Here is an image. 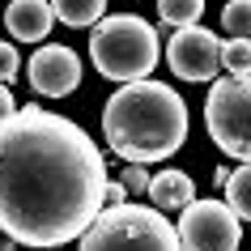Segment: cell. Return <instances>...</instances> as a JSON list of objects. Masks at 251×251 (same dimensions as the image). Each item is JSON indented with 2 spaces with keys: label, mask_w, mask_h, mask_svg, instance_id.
<instances>
[{
  "label": "cell",
  "mask_w": 251,
  "mask_h": 251,
  "mask_svg": "<svg viewBox=\"0 0 251 251\" xmlns=\"http://www.w3.org/2000/svg\"><path fill=\"white\" fill-rule=\"evenodd\" d=\"M226 204H230L238 217H247V222H251V162H243L238 171H230V183H226Z\"/></svg>",
  "instance_id": "4fadbf2b"
},
{
  "label": "cell",
  "mask_w": 251,
  "mask_h": 251,
  "mask_svg": "<svg viewBox=\"0 0 251 251\" xmlns=\"http://www.w3.org/2000/svg\"><path fill=\"white\" fill-rule=\"evenodd\" d=\"M26 77L43 98H68L81 85V60L64 43H47V47H39V51L30 55Z\"/></svg>",
  "instance_id": "ba28073f"
},
{
  "label": "cell",
  "mask_w": 251,
  "mask_h": 251,
  "mask_svg": "<svg viewBox=\"0 0 251 251\" xmlns=\"http://www.w3.org/2000/svg\"><path fill=\"white\" fill-rule=\"evenodd\" d=\"M222 64L230 68V77H251V39H226Z\"/></svg>",
  "instance_id": "5bb4252c"
},
{
  "label": "cell",
  "mask_w": 251,
  "mask_h": 251,
  "mask_svg": "<svg viewBox=\"0 0 251 251\" xmlns=\"http://www.w3.org/2000/svg\"><path fill=\"white\" fill-rule=\"evenodd\" d=\"M158 13H162V26H200V13H204V0H158Z\"/></svg>",
  "instance_id": "7c38bea8"
},
{
  "label": "cell",
  "mask_w": 251,
  "mask_h": 251,
  "mask_svg": "<svg viewBox=\"0 0 251 251\" xmlns=\"http://www.w3.org/2000/svg\"><path fill=\"white\" fill-rule=\"evenodd\" d=\"M4 26H9V39L13 43H39L55 26V13H51L47 0H9Z\"/></svg>",
  "instance_id": "9c48e42d"
},
{
  "label": "cell",
  "mask_w": 251,
  "mask_h": 251,
  "mask_svg": "<svg viewBox=\"0 0 251 251\" xmlns=\"http://www.w3.org/2000/svg\"><path fill=\"white\" fill-rule=\"evenodd\" d=\"M17 111V102H13V94H9V85H0V124H4V119L13 115Z\"/></svg>",
  "instance_id": "d6986e66"
},
{
  "label": "cell",
  "mask_w": 251,
  "mask_h": 251,
  "mask_svg": "<svg viewBox=\"0 0 251 251\" xmlns=\"http://www.w3.org/2000/svg\"><path fill=\"white\" fill-rule=\"evenodd\" d=\"M238 238H243L238 213L222 200H192L179 217L183 251H238Z\"/></svg>",
  "instance_id": "8992f818"
},
{
  "label": "cell",
  "mask_w": 251,
  "mask_h": 251,
  "mask_svg": "<svg viewBox=\"0 0 251 251\" xmlns=\"http://www.w3.org/2000/svg\"><path fill=\"white\" fill-rule=\"evenodd\" d=\"M47 4H51L55 22L77 26V30L98 26V22H102V13H106V0H47Z\"/></svg>",
  "instance_id": "8fae6325"
},
{
  "label": "cell",
  "mask_w": 251,
  "mask_h": 251,
  "mask_svg": "<svg viewBox=\"0 0 251 251\" xmlns=\"http://www.w3.org/2000/svg\"><path fill=\"white\" fill-rule=\"evenodd\" d=\"M77 251H183L175 230L158 209L145 204H111L94 217V226L81 234Z\"/></svg>",
  "instance_id": "277c9868"
},
{
  "label": "cell",
  "mask_w": 251,
  "mask_h": 251,
  "mask_svg": "<svg viewBox=\"0 0 251 251\" xmlns=\"http://www.w3.org/2000/svg\"><path fill=\"white\" fill-rule=\"evenodd\" d=\"M204 128L222 153L251 162V77L213 81L204 98Z\"/></svg>",
  "instance_id": "5b68a950"
},
{
  "label": "cell",
  "mask_w": 251,
  "mask_h": 251,
  "mask_svg": "<svg viewBox=\"0 0 251 251\" xmlns=\"http://www.w3.org/2000/svg\"><path fill=\"white\" fill-rule=\"evenodd\" d=\"M106 145L124 162H162L187 141V102L166 81H128L102 106Z\"/></svg>",
  "instance_id": "7a4b0ae2"
},
{
  "label": "cell",
  "mask_w": 251,
  "mask_h": 251,
  "mask_svg": "<svg viewBox=\"0 0 251 251\" xmlns=\"http://www.w3.org/2000/svg\"><path fill=\"white\" fill-rule=\"evenodd\" d=\"M106 158L73 119L22 106L0 124V230L26 247H64L102 213Z\"/></svg>",
  "instance_id": "6da1fadb"
},
{
  "label": "cell",
  "mask_w": 251,
  "mask_h": 251,
  "mask_svg": "<svg viewBox=\"0 0 251 251\" xmlns=\"http://www.w3.org/2000/svg\"><path fill=\"white\" fill-rule=\"evenodd\" d=\"M222 26L230 39H251V0H230L222 9Z\"/></svg>",
  "instance_id": "9a60e30c"
},
{
  "label": "cell",
  "mask_w": 251,
  "mask_h": 251,
  "mask_svg": "<svg viewBox=\"0 0 251 251\" xmlns=\"http://www.w3.org/2000/svg\"><path fill=\"white\" fill-rule=\"evenodd\" d=\"M90 60L106 81H149L162 60V39L136 13H111L90 26Z\"/></svg>",
  "instance_id": "3957f363"
},
{
  "label": "cell",
  "mask_w": 251,
  "mask_h": 251,
  "mask_svg": "<svg viewBox=\"0 0 251 251\" xmlns=\"http://www.w3.org/2000/svg\"><path fill=\"white\" fill-rule=\"evenodd\" d=\"M213 179H217V183L226 187V183H230V166H217V171H213Z\"/></svg>",
  "instance_id": "ffe728a7"
},
{
  "label": "cell",
  "mask_w": 251,
  "mask_h": 251,
  "mask_svg": "<svg viewBox=\"0 0 251 251\" xmlns=\"http://www.w3.org/2000/svg\"><path fill=\"white\" fill-rule=\"evenodd\" d=\"M0 251H34V247H26V243H13V238H9V243H0Z\"/></svg>",
  "instance_id": "44dd1931"
},
{
  "label": "cell",
  "mask_w": 251,
  "mask_h": 251,
  "mask_svg": "<svg viewBox=\"0 0 251 251\" xmlns=\"http://www.w3.org/2000/svg\"><path fill=\"white\" fill-rule=\"evenodd\" d=\"M47 251H68V243H64V247H47Z\"/></svg>",
  "instance_id": "7402d4cb"
},
{
  "label": "cell",
  "mask_w": 251,
  "mask_h": 251,
  "mask_svg": "<svg viewBox=\"0 0 251 251\" xmlns=\"http://www.w3.org/2000/svg\"><path fill=\"white\" fill-rule=\"evenodd\" d=\"M166 64L179 81H217V68H222V39L204 26H183L175 30L171 43H166Z\"/></svg>",
  "instance_id": "52a82bcc"
},
{
  "label": "cell",
  "mask_w": 251,
  "mask_h": 251,
  "mask_svg": "<svg viewBox=\"0 0 251 251\" xmlns=\"http://www.w3.org/2000/svg\"><path fill=\"white\" fill-rule=\"evenodd\" d=\"M102 204H106V209H111V204H128V187L119 183V179H115V183L106 179V200H102Z\"/></svg>",
  "instance_id": "ac0fdd59"
},
{
  "label": "cell",
  "mask_w": 251,
  "mask_h": 251,
  "mask_svg": "<svg viewBox=\"0 0 251 251\" xmlns=\"http://www.w3.org/2000/svg\"><path fill=\"white\" fill-rule=\"evenodd\" d=\"M149 200L158 213H171V209H187L196 200V183L187 179L183 171H162L149 179Z\"/></svg>",
  "instance_id": "30bf717a"
},
{
  "label": "cell",
  "mask_w": 251,
  "mask_h": 251,
  "mask_svg": "<svg viewBox=\"0 0 251 251\" xmlns=\"http://www.w3.org/2000/svg\"><path fill=\"white\" fill-rule=\"evenodd\" d=\"M119 183L128 187V196H141V192H149V175H145V166H124V175H119Z\"/></svg>",
  "instance_id": "e0dca14e"
},
{
  "label": "cell",
  "mask_w": 251,
  "mask_h": 251,
  "mask_svg": "<svg viewBox=\"0 0 251 251\" xmlns=\"http://www.w3.org/2000/svg\"><path fill=\"white\" fill-rule=\"evenodd\" d=\"M17 73H22V55H17V47H13V43H0V85L13 81Z\"/></svg>",
  "instance_id": "2e32d148"
}]
</instances>
